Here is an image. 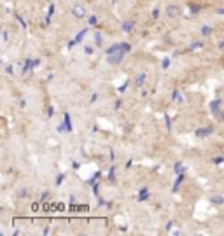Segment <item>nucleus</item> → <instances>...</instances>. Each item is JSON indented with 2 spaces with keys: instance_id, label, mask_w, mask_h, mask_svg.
<instances>
[{
  "instance_id": "49",
  "label": "nucleus",
  "mask_w": 224,
  "mask_h": 236,
  "mask_svg": "<svg viewBox=\"0 0 224 236\" xmlns=\"http://www.w3.org/2000/svg\"><path fill=\"white\" fill-rule=\"evenodd\" d=\"M222 65H224V56H222Z\"/></svg>"
},
{
  "instance_id": "6",
  "label": "nucleus",
  "mask_w": 224,
  "mask_h": 236,
  "mask_svg": "<svg viewBox=\"0 0 224 236\" xmlns=\"http://www.w3.org/2000/svg\"><path fill=\"white\" fill-rule=\"evenodd\" d=\"M149 198H151L149 187H147V185H142V187H140V191H139V196H137V200H139L140 203H144V201H147Z\"/></svg>"
},
{
  "instance_id": "18",
  "label": "nucleus",
  "mask_w": 224,
  "mask_h": 236,
  "mask_svg": "<svg viewBox=\"0 0 224 236\" xmlns=\"http://www.w3.org/2000/svg\"><path fill=\"white\" fill-rule=\"evenodd\" d=\"M86 33H88V28H82V30H79V33L75 35V42H77V44H81V42H82V39L86 37Z\"/></svg>"
},
{
  "instance_id": "8",
  "label": "nucleus",
  "mask_w": 224,
  "mask_h": 236,
  "mask_svg": "<svg viewBox=\"0 0 224 236\" xmlns=\"http://www.w3.org/2000/svg\"><path fill=\"white\" fill-rule=\"evenodd\" d=\"M145 79H147V73H145V72L137 73V77H135V81H133V86H137V88H142V86L145 84Z\"/></svg>"
},
{
  "instance_id": "10",
  "label": "nucleus",
  "mask_w": 224,
  "mask_h": 236,
  "mask_svg": "<svg viewBox=\"0 0 224 236\" xmlns=\"http://www.w3.org/2000/svg\"><path fill=\"white\" fill-rule=\"evenodd\" d=\"M119 51H123V46H121V42H117V44H112L110 47H107V49H105V54H107V56H110V54L119 53Z\"/></svg>"
},
{
  "instance_id": "41",
  "label": "nucleus",
  "mask_w": 224,
  "mask_h": 236,
  "mask_svg": "<svg viewBox=\"0 0 224 236\" xmlns=\"http://www.w3.org/2000/svg\"><path fill=\"white\" fill-rule=\"evenodd\" d=\"M121 103H123V100H121V98H119V100H116V103H114V109L117 110L119 107H121Z\"/></svg>"
},
{
  "instance_id": "45",
  "label": "nucleus",
  "mask_w": 224,
  "mask_h": 236,
  "mask_svg": "<svg viewBox=\"0 0 224 236\" xmlns=\"http://www.w3.org/2000/svg\"><path fill=\"white\" fill-rule=\"evenodd\" d=\"M219 121H224V109L221 110V114H219Z\"/></svg>"
},
{
  "instance_id": "31",
  "label": "nucleus",
  "mask_w": 224,
  "mask_h": 236,
  "mask_svg": "<svg viewBox=\"0 0 224 236\" xmlns=\"http://www.w3.org/2000/svg\"><path fill=\"white\" fill-rule=\"evenodd\" d=\"M53 115H54V107L49 105L47 107V117H53Z\"/></svg>"
},
{
  "instance_id": "13",
  "label": "nucleus",
  "mask_w": 224,
  "mask_h": 236,
  "mask_svg": "<svg viewBox=\"0 0 224 236\" xmlns=\"http://www.w3.org/2000/svg\"><path fill=\"white\" fill-rule=\"evenodd\" d=\"M63 124H65L67 133H70V131H72V121H70V114L68 112H63Z\"/></svg>"
},
{
  "instance_id": "11",
  "label": "nucleus",
  "mask_w": 224,
  "mask_h": 236,
  "mask_svg": "<svg viewBox=\"0 0 224 236\" xmlns=\"http://www.w3.org/2000/svg\"><path fill=\"white\" fill-rule=\"evenodd\" d=\"M208 200H210V203H212V205H216V206L224 205V196H221V194H212Z\"/></svg>"
},
{
  "instance_id": "32",
  "label": "nucleus",
  "mask_w": 224,
  "mask_h": 236,
  "mask_svg": "<svg viewBox=\"0 0 224 236\" xmlns=\"http://www.w3.org/2000/svg\"><path fill=\"white\" fill-rule=\"evenodd\" d=\"M128 86H130V81H126V82H124V84H123V86L119 88L117 91H119V93H123V91H126V88H128Z\"/></svg>"
},
{
  "instance_id": "3",
  "label": "nucleus",
  "mask_w": 224,
  "mask_h": 236,
  "mask_svg": "<svg viewBox=\"0 0 224 236\" xmlns=\"http://www.w3.org/2000/svg\"><path fill=\"white\" fill-rule=\"evenodd\" d=\"M124 51H119V53H114V54H110V56H107V61H109L110 65H119L123 60H124Z\"/></svg>"
},
{
  "instance_id": "47",
  "label": "nucleus",
  "mask_w": 224,
  "mask_h": 236,
  "mask_svg": "<svg viewBox=\"0 0 224 236\" xmlns=\"http://www.w3.org/2000/svg\"><path fill=\"white\" fill-rule=\"evenodd\" d=\"M72 166H74V170H79V168H81V164H79V163H74Z\"/></svg>"
},
{
  "instance_id": "23",
  "label": "nucleus",
  "mask_w": 224,
  "mask_h": 236,
  "mask_svg": "<svg viewBox=\"0 0 224 236\" xmlns=\"http://www.w3.org/2000/svg\"><path fill=\"white\" fill-rule=\"evenodd\" d=\"M96 23H98V16H95V14L88 16V24H90V26H95Z\"/></svg>"
},
{
  "instance_id": "28",
  "label": "nucleus",
  "mask_w": 224,
  "mask_h": 236,
  "mask_svg": "<svg viewBox=\"0 0 224 236\" xmlns=\"http://www.w3.org/2000/svg\"><path fill=\"white\" fill-rule=\"evenodd\" d=\"M214 164H222L224 163V156H216V158L212 159Z\"/></svg>"
},
{
  "instance_id": "34",
  "label": "nucleus",
  "mask_w": 224,
  "mask_h": 236,
  "mask_svg": "<svg viewBox=\"0 0 224 236\" xmlns=\"http://www.w3.org/2000/svg\"><path fill=\"white\" fill-rule=\"evenodd\" d=\"M152 18H154V19H158V18H159V9L158 7L152 9Z\"/></svg>"
},
{
  "instance_id": "4",
  "label": "nucleus",
  "mask_w": 224,
  "mask_h": 236,
  "mask_svg": "<svg viewBox=\"0 0 224 236\" xmlns=\"http://www.w3.org/2000/svg\"><path fill=\"white\" fill-rule=\"evenodd\" d=\"M212 133H214L212 126H203V128H198V130L194 131V137H198V138H207V137H210Z\"/></svg>"
},
{
  "instance_id": "15",
  "label": "nucleus",
  "mask_w": 224,
  "mask_h": 236,
  "mask_svg": "<svg viewBox=\"0 0 224 236\" xmlns=\"http://www.w3.org/2000/svg\"><path fill=\"white\" fill-rule=\"evenodd\" d=\"M172 100L175 103H182L184 102V94L180 93V89H173V93H172Z\"/></svg>"
},
{
  "instance_id": "9",
  "label": "nucleus",
  "mask_w": 224,
  "mask_h": 236,
  "mask_svg": "<svg viewBox=\"0 0 224 236\" xmlns=\"http://www.w3.org/2000/svg\"><path fill=\"white\" fill-rule=\"evenodd\" d=\"M54 9H56V5H54V4L49 5L47 14H46V19H44V26H47V24L51 23V19H53V16H54Z\"/></svg>"
},
{
  "instance_id": "42",
  "label": "nucleus",
  "mask_w": 224,
  "mask_h": 236,
  "mask_svg": "<svg viewBox=\"0 0 224 236\" xmlns=\"http://www.w3.org/2000/svg\"><path fill=\"white\" fill-rule=\"evenodd\" d=\"M172 226H173V222H172V220H168V222H167V231H170Z\"/></svg>"
},
{
  "instance_id": "16",
  "label": "nucleus",
  "mask_w": 224,
  "mask_h": 236,
  "mask_svg": "<svg viewBox=\"0 0 224 236\" xmlns=\"http://www.w3.org/2000/svg\"><path fill=\"white\" fill-rule=\"evenodd\" d=\"M200 33L203 37H208V35H212V26H210V24H203V26H201L200 28Z\"/></svg>"
},
{
  "instance_id": "22",
  "label": "nucleus",
  "mask_w": 224,
  "mask_h": 236,
  "mask_svg": "<svg viewBox=\"0 0 224 236\" xmlns=\"http://www.w3.org/2000/svg\"><path fill=\"white\" fill-rule=\"evenodd\" d=\"M201 47H203V42L201 40H193L191 46H189V49H193V51H194V49H201Z\"/></svg>"
},
{
  "instance_id": "17",
  "label": "nucleus",
  "mask_w": 224,
  "mask_h": 236,
  "mask_svg": "<svg viewBox=\"0 0 224 236\" xmlns=\"http://www.w3.org/2000/svg\"><path fill=\"white\" fill-rule=\"evenodd\" d=\"M26 196H28V189L26 187H19L16 191V198H19V200H25Z\"/></svg>"
},
{
  "instance_id": "14",
  "label": "nucleus",
  "mask_w": 224,
  "mask_h": 236,
  "mask_svg": "<svg viewBox=\"0 0 224 236\" xmlns=\"http://www.w3.org/2000/svg\"><path fill=\"white\" fill-rule=\"evenodd\" d=\"M182 182H184V173H179V175H177V179H175V184H173V187H172V191H173V192H179V189H180V185H182Z\"/></svg>"
},
{
  "instance_id": "43",
  "label": "nucleus",
  "mask_w": 224,
  "mask_h": 236,
  "mask_svg": "<svg viewBox=\"0 0 224 236\" xmlns=\"http://www.w3.org/2000/svg\"><path fill=\"white\" fill-rule=\"evenodd\" d=\"M19 107L21 109H25V107H26V102H25V100H19Z\"/></svg>"
},
{
  "instance_id": "35",
  "label": "nucleus",
  "mask_w": 224,
  "mask_h": 236,
  "mask_svg": "<svg viewBox=\"0 0 224 236\" xmlns=\"http://www.w3.org/2000/svg\"><path fill=\"white\" fill-rule=\"evenodd\" d=\"M2 39H4V42L9 40V32H7V30H4V32H2Z\"/></svg>"
},
{
  "instance_id": "29",
  "label": "nucleus",
  "mask_w": 224,
  "mask_h": 236,
  "mask_svg": "<svg viewBox=\"0 0 224 236\" xmlns=\"http://www.w3.org/2000/svg\"><path fill=\"white\" fill-rule=\"evenodd\" d=\"M5 73H7V75H12V73H14V65H11V63L5 65Z\"/></svg>"
},
{
  "instance_id": "38",
  "label": "nucleus",
  "mask_w": 224,
  "mask_h": 236,
  "mask_svg": "<svg viewBox=\"0 0 224 236\" xmlns=\"http://www.w3.org/2000/svg\"><path fill=\"white\" fill-rule=\"evenodd\" d=\"M47 198H49V192H47V191H44V192L41 194V200H42V201H46Z\"/></svg>"
},
{
  "instance_id": "40",
  "label": "nucleus",
  "mask_w": 224,
  "mask_h": 236,
  "mask_svg": "<svg viewBox=\"0 0 224 236\" xmlns=\"http://www.w3.org/2000/svg\"><path fill=\"white\" fill-rule=\"evenodd\" d=\"M84 53L86 54H93V49H91L90 46H84Z\"/></svg>"
},
{
  "instance_id": "46",
  "label": "nucleus",
  "mask_w": 224,
  "mask_h": 236,
  "mask_svg": "<svg viewBox=\"0 0 224 236\" xmlns=\"http://www.w3.org/2000/svg\"><path fill=\"white\" fill-rule=\"evenodd\" d=\"M217 47H219V49H224V40H221L219 44H217Z\"/></svg>"
},
{
  "instance_id": "36",
  "label": "nucleus",
  "mask_w": 224,
  "mask_h": 236,
  "mask_svg": "<svg viewBox=\"0 0 224 236\" xmlns=\"http://www.w3.org/2000/svg\"><path fill=\"white\" fill-rule=\"evenodd\" d=\"M165 122H167V128H168V131H170V130H172V121H170V117H168V115L165 117Z\"/></svg>"
},
{
  "instance_id": "24",
  "label": "nucleus",
  "mask_w": 224,
  "mask_h": 236,
  "mask_svg": "<svg viewBox=\"0 0 224 236\" xmlns=\"http://www.w3.org/2000/svg\"><path fill=\"white\" fill-rule=\"evenodd\" d=\"M63 180H65V173H60V175L56 177V180H54V185H61V184H63Z\"/></svg>"
},
{
  "instance_id": "26",
  "label": "nucleus",
  "mask_w": 224,
  "mask_h": 236,
  "mask_svg": "<svg viewBox=\"0 0 224 236\" xmlns=\"http://www.w3.org/2000/svg\"><path fill=\"white\" fill-rule=\"evenodd\" d=\"M109 179L112 180V182H116V166H114V164H112L110 170H109Z\"/></svg>"
},
{
  "instance_id": "37",
  "label": "nucleus",
  "mask_w": 224,
  "mask_h": 236,
  "mask_svg": "<svg viewBox=\"0 0 224 236\" xmlns=\"http://www.w3.org/2000/svg\"><path fill=\"white\" fill-rule=\"evenodd\" d=\"M96 100H98V93H93V94H91V98H90V102H91V103H95Z\"/></svg>"
},
{
  "instance_id": "33",
  "label": "nucleus",
  "mask_w": 224,
  "mask_h": 236,
  "mask_svg": "<svg viewBox=\"0 0 224 236\" xmlns=\"http://www.w3.org/2000/svg\"><path fill=\"white\" fill-rule=\"evenodd\" d=\"M109 159H110V163H114V161H116V152L114 151L109 152Z\"/></svg>"
},
{
  "instance_id": "27",
  "label": "nucleus",
  "mask_w": 224,
  "mask_h": 236,
  "mask_svg": "<svg viewBox=\"0 0 224 236\" xmlns=\"http://www.w3.org/2000/svg\"><path fill=\"white\" fill-rule=\"evenodd\" d=\"M14 18H16V21H18V23L21 24V28H23V30L26 28V23H25V19H23V18L19 16V14H14Z\"/></svg>"
},
{
  "instance_id": "19",
  "label": "nucleus",
  "mask_w": 224,
  "mask_h": 236,
  "mask_svg": "<svg viewBox=\"0 0 224 236\" xmlns=\"http://www.w3.org/2000/svg\"><path fill=\"white\" fill-rule=\"evenodd\" d=\"M184 170H186V168H184L182 161H177V163L173 164V171H175L177 175H179V173H184Z\"/></svg>"
},
{
  "instance_id": "20",
  "label": "nucleus",
  "mask_w": 224,
  "mask_h": 236,
  "mask_svg": "<svg viewBox=\"0 0 224 236\" xmlns=\"http://www.w3.org/2000/svg\"><path fill=\"white\" fill-rule=\"evenodd\" d=\"M102 42H103V37L100 32H95V46L96 47H102Z\"/></svg>"
},
{
  "instance_id": "44",
  "label": "nucleus",
  "mask_w": 224,
  "mask_h": 236,
  "mask_svg": "<svg viewBox=\"0 0 224 236\" xmlns=\"http://www.w3.org/2000/svg\"><path fill=\"white\" fill-rule=\"evenodd\" d=\"M49 233H51V229H49V226H47V228H44V231H42V234H49Z\"/></svg>"
},
{
  "instance_id": "7",
  "label": "nucleus",
  "mask_w": 224,
  "mask_h": 236,
  "mask_svg": "<svg viewBox=\"0 0 224 236\" xmlns=\"http://www.w3.org/2000/svg\"><path fill=\"white\" fill-rule=\"evenodd\" d=\"M167 16L168 18H179L180 16V7L179 5H167Z\"/></svg>"
},
{
  "instance_id": "5",
  "label": "nucleus",
  "mask_w": 224,
  "mask_h": 236,
  "mask_svg": "<svg viewBox=\"0 0 224 236\" xmlns=\"http://www.w3.org/2000/svg\"><path fill=\"white\" fill-rule=\"evenodd\" d=\"M72 16H75L77 19H82V18H86V9L82 4H75L72 7Z\"/></svg>"
},
{
  "instance_id": "39",
  "label": "nucleus",
  "mask_w": 224,
  "mask_h": 236,
  "mask_svg": "<svg viewBox=\"0 0 224 236\" xmlns=\"http://www.w3.org/2000/svg\"><path fill=\"white\" fill-rule=\"evenodd\" d=\"M75 44H77V42H75V39L68 40V49H74V47H75Z\"/></svg>"
},
{
  "instance_id": "30",
  "label": "nucleus",
  "mask_w": 224,
  "mask_h": 236,
  "mask_svg": "<svg viewBox=\"0 0 224 236\" xmlns=\"http://www.w3.org/2000/svg\"><path fill=\"white\" fill-rule=\"evenodd\" d=\"M96 205L98 206H107V201L103 198H100V196H96Z\"/></svg>"
},
{
  "instance_id": "25",
  "label": "nucleus",
  "mask_w": 224,
  "mask_h": 236,
  "mask_svg": "<svg viewBox=\"0 0 224 236\" xmlns=\"http://www.w3.org/2000/svg\"><path fill=\"white\" fill-rule=\"evenodd\" d=\"M170 65H172V60H170V58H163V61H161V68L167 70Z\"/></svg>"
},
{
  "instance_id": "2",
  "label": "nucleus",
  "mask_w": 224,
  "mask_h": 236,
  "mask_svg": "<svg viewBox=\"0 0 224 236\" xmlns=\"http://www.w3.org/2000/svg\"><path fill=\"white\" fill-rule=\"evenodd\" d=\"M221 110H222V100H221V98H216V100H212V102H210V112L214 114V117L219 119Z\"/></svg>"
},
{
  "instance_id": "21",
  "label": "nucleus",
  "mask_w": 224,
  "mask_h": 236,
  "mask_svg": "<svg viewBox=\"0 0 224 236\" xmlns=\"http://www.w3.org/2000/svg\"><path fill=\"white\" fill-rule=\"evenodd\" d=\"M189 11H191V14L194 16V14H198V12L201 11V5H198V4H191V5H189Z\"/></svg>"
},
{
  "instance_id": "12",
  "label": "nucleus",
  "mask_w": 224,
  "mask_h": 236,
  "mask_svg": "<svg viewBox=\"0 0 224 236\" xmlns=\"http://www.w3.org/2000/svg\"><path fill=\"white\" fill-rule=\"evenodd\" d=\"M133 26H135V21H133V19H126V21H123L121 30L128 33V32H131V30H133Z\"/></svg>"
},
{
  "instance_id": "1",
  "label": "nucleus",
  "mask_w": 224,
  "mask_h": 236,
  "mask_svg": "<svg viewBox=\"0 0 224 236\" xmlns=\"http://www.w3.org/2000/svg\"><path fill=\"white\" fill-rule=\"evenodd\" d=\"M41 65V60H32V58H26L23 63V68H21V75H26L28 72H32L35 67Z\"/></svg>"
},
{
  "instance_id": "48",
  "label": "nucleus",
  "mask_w": 224,
  "mask_h": 236,
  "mask_svg": "<svg viewBox=\"0 0 224 236\" xmlns=\"http://www.w3.org/2000/svg\"><path fill=\"white\" fill-rule=\"evenodd\" d=\"M217 12H219V14H222V16H224V7H222V9H219V11H217Z\"/></svg>"
}]
</instances>
